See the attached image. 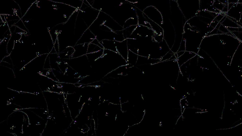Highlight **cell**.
I'll return each mask as SVG.
<instances>
[{"label": "cell", "instance_id": "cell-1", "mask_svg": "<svg viewBox=\"0 0 242 136\" xmlns=\"http://www.w3.org/2000/svg\"><path fill=\"white\" fill-rule=\"evenodd\" d=\"M88 43H84L77 44L76 46L77 47L74 48V51L71 56L72 58H76L86 55L87 53L88 45H86Z\"/></svg>", "mask_w": 242, "mask_h": 136}]
</instances>
